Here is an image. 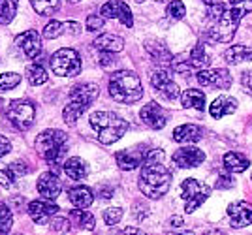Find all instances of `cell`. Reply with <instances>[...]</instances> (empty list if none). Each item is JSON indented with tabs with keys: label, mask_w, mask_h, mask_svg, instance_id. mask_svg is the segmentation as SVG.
<instances>
[{
	"label": "cell",
	"mask_w": 252,
	"mask_h": 235,
	"mask_svg": "<svg viewBox=\"0 0 252 235\" xmlns=\"http://www.w3.org/2000/svg\"><path fill=\"white\" fill-rule=\"evenodd\" d=\"M158 2H166V0H158Z\"/></svg>",
	"instance_id": "obj_50"
},
{
	"label": "cell",
	"mask_w": 252,
	"mask_h": 235,
	"mask_svg": "<svg viewBox=\"0 0 252 235\" xmlns=\"http://www.w3.org/2000/svg\"><path fill=\"white\" fill-rule=\"evenodd\" d=\"M233 184H235V179H233L231 175H220L219 181H217V188H219V190H228Z\"/></svg>",
	"instance_id": "obj_43"
},
{
	"label": "cell",
	"mask_w": 252,
	"mask_h": 235,
	"mask_svg": "<svg viewBox=\"0 0 252 235\" xmlns=\"http://www.w3.org/2000/svg\"><path fill=\"white\" fill-rule=\"evenodd\" d=\"M224 59L228 64H239L245 60H252V51L245 45H233L224 53Z\"/></svg>",
	"instance_id": "obj_31"
},
{
	"label": "cell",
	"mask_w": 252,
	"mask_h": 235,
	"mask_svg": "<svg viewBox=\"0 0 252 235\" xmlns=\"http://www.w3.org/2000/svg\"><path fill=\"white\" fill-rule=\"evenodd\" d=\"M66 139L68 136L63 130H43L42 134L36 136V150L49 166H59L68 152Z\"/></svg>",
	"instance_id": "obj_5"
},
{
	"label": "cell",
	"mask_w": 252,
	"mask_h": 235,
	"mask_svg": "<svg viewBox=\"0 0 252 235\" xmlns=\"http://www.w3.org/2000/svg\"><path fill=\"white\" fill-rule=\"evenodd\" d=\"M100 13L105 19H119L128 29L134 25L132 11L128 8V4H125L123 0H109V2H105L104 6L100 8Z\"/></svg>",
	"instance_id": "obj_11"
},
{
	"label": "cell",
	"mask_w": 252,
	"mask_h": 235,
	"mask_svg": "<svg viewBox=\"0 0 252 235\" xmlns=\"http://www.w3.org/2000/svg\"><path fill=\"white\" fill-rule=\"evenodd\" d=\"M8 120L17 130H29L36 120V106L31 100H13L8 106Z\"/></svg>",
	"instance_id": "obj_6"
},
{
	"label": "cell",
	"mask_w": 252,
	"mask_h": 235,
	"mask_svg": "<svg viewBox=\"0 0 252 235\" xmlns=\"http://www.w3.org/2000/svg\"><path fill=\"white\" fill-rule=\"evenodd\" d=\"M51 70L63 77H75L81 72V57L74 49H59L51 57Z\"/></svg>",
	"instance_id": "obj_7"
},
{
	"label": "cell",
	"mask_w": 252,
	"mask_h": 235,
	"mask_svg": "<svg viewBox=\"0 0 252 235\" xmlns=\"http://www.w3.org/2000/svg\"><path fill=\"white\" fill-rule=\"evenodd\" d=\"M125 234H139V230H136V228H126Z\"/></svg>",
	"instance_id": "obj_48"
},
{
	"label": "cell",
	"mask_w": 252,
	"mask_h": 235,
	"mask_svg": "<svg viewBox=\"0 0 252 235\" xmlns=\"http://www.w3.org/2000/svg\"><path fill=\"white\" fill-rule=\"evenodd\" d=\"M70 228L66 218H53L51 220V230L53 232H66Z\"/></svg>",
	"instance_id": "obj_45"
},
{
	"label": "cell",
	"mask_w": 252,
	"mask_h": 235,
	"mask_svg": "<svg viewBox=\"0 0 252 235\" xmlns=\"http://www.w3.org/2000/svg\"><path fill=\"white\" fill-rule=\"evenodd\" d=\"M81 32V25L75 21H49L45 25V30H43V36L47 40H55L59 36H64V34H79Z\"/></svg>",
	"instance_id": "obj_20"
},
{
	"label": "cell",
	"mask_w": 252,
	"mask_h": 235,
	"mask_svg": "<svg viewBox=\"0 0 252 235\" xmlns=\"http://www.w3.org/2000/svg\"><path fill=\"white\" fill-rule=\"evenodd\" d=\"M139 117H141V120L147 124L149 128L153 130H162L166 126V122H168L166 111L157 102H149V104H145V106L141 107Z\"/></svg>",
	"instance_id": "obj_13"
},
{
	"label": "cell",
	"mask_w": 252,
	"mask_h": 235,
	"mask_svg": "<svg viewBox=\"0 0 252 235\" xmlns=\"http://www.w3.org/2000/svg\"><path fill=\"white\" fill-rule=\"evenodd\" d=\"M168 15L169 19H173V21H181L185 15H187V10H185V4H183V0H171L168 4Z\"/></svg>",
	"instance_id": "obj_39"
},
{
	"label": "cell",
	"mask_w": 252,
	"mask_h": 235,
	"mask_svg": "<svg viewBox=\"0 0 252 235\" xmlns=\"http://www.w3.org/2000/svg\"><path fill=\"white\" fill-rule=\"evenodd\" d=\"M63 170L72 181H81V179H87V177H89V166H87V162H85L83 158H79V156H74V158L64 162Z\"/></svg>",
	"instance_id": "obj_23"
},
{
	"label": "cell",
	"mask_w": 252,
	"mask_h": 235,
	"mask_svg": "<svg viewBox=\"0 0 252 235\" xmlns=\"http://www.w3.org/2000/svg\"><path fill=\"white\" fill-rule=\"evenodd\" d=\"M201 138H203V130L196 124H183L173 132V139L177 143H198Z\"/></svg>",
	"instance_id": "obj_24"
},
{
	"label": "cell",
	"mask_w": 252,
	"mask_h": 235,
	"mask_svg": "<svg viewBox=\"0 0 252 235\" xmlns=\"http://www.w3.org/2000/svg\"><path fill=\"white\" fill-rule=\"evenodd\" d=\"M15 179H17V173L13 171V168L0 164V184L6 186V188H10V186L15 184Z\"/></svg>",
	"instance_id": "obj_40"
},
{
	"label": "cell",
	"mask_w": 252,
	"mask_h": 235,
	"mask_svg": "<svg viewBox=\"0 0 252 235\" xmlns=\"http://www.w3.org/2000/svg\"><path fill=\"white\" fill-rule=\"evenodd\" d=\"M19 0H0V25H10L17 13Z\"/></svg>",
	"instance_id": "obj_33"
},
{
	"label": "cell",
	"mask_w": 252,
	"mask_h": 235,
	"mask_svg": "<svg viewBox=\"0 0 252 235\" xmlns=\"http://www.w3.org/2000/svg\"><path fill=\"white\" fill-rule=\"evenodd\" d=\"M136 2H143V0H136Z\"/></svg>",
	"instance_id": "obj_51"
},
{
	"label": "cell",
	"mask_w": 252,
	"mask_h": 235,
	"mask_svg": "<svg viewBox=\"0 0 252 235\" xmlns=\"http://www.w3.org/2000/svg\"><path fill=\"white\" fill-rule=\"evenodd\" d=\"M91 124L96 132V138L102 145H111L126 134L130 128L128 120L111 111H96L91 115Z\"/></svg>",
	"instance_id": "obj_3"
},
{
	"label": "cell",
	"mask_w": 252,
	"mask_h": 235,
	"mask_svg": "<svg viewBox=\"0 0 252 235\" xmlns=\"http://www.w3.org/2000/svg\"><path fill=\"white\" fill-rule=\"evenodd\" d=\"M171 224H173V226H183V220H181V216H173V218H171Z\"/></svg>",
	"instance_id": "obj_47"
},
{
	"label": "cell",
	"mask_w": 252,
	"mask_h": 235,
	"mask_svg": "<svg viewBox=\"0 0 252 235\" xmlns=\"http://www.w3.org/2000/svg\"><path fill=\"white\" fill-rule=\"evenodd\" d=\"M31 4L40 15H53L61 8V0H31Z\"/></svg>",
	"instance_id": "obj_34"
},
{
	"label": "cell",
	"mask_w": 252,
	"mask_h": 235,
	"mask_svg": "<svg viewBox=\"0 0 252 235\" xmlns=\"http://www.w3.org/2000/svg\"><path fill=\"white\" fill-rule=\"evenodd\" d=\"M68 2H79V0H68Z\"/></svg>",
	"instance_id": "obj_49"
},
{
	"label": "cell",
	"mask_w": 252,
	"mask_h": 235,
	"mask_svg": "<svg viewBox=\"0 0 252 235\" xmlns=\"http://www.w3.org/2000/svg\"><path fill=\"white\" fill-rule=\"evenodd\" d=\"M94 47L100 49L102 53L107 51V53H119L125 49V42L121 36H115V34H102L94 40Z\"/></svg>",
	"instance_id": "obj_25"
},
{
	"label": "cell",
	"mask_w": 252,
	"mask_h": 235,
	"mask_svg": "<svg viewBox=\"0 0 252 235\" xmlns=\"http://www.w3.org/2000/svg\"><path fill=\"white\" fill-rule=\"evenodd\" d=\"M237 25H239V19L233 15V11L226 10L222 13V17L211 23V27L207 29V38L211 42H231L237 30Z\"/></svg>",
	"instance_id": "obj_8"
},
{
	"label": "cell",
	"mask_w": 252,
	"mask_h": 235,
	"mask_svg": "<svg viewBox=\"0 0 252 235\" xmlns=\"http://www.w3.org/2000/svg\"><path fill=\"white\" fill-rule=\"evenodd\" d=\"M145 49L149 51L151 59H153L157 64L162 66V68L168 66L169 62L173 60V57H171V53L168 51V47L162 42H147L145 43Z\"/></svg>",
	"instance_id": "obj_27"
},
{
	"label": "cell",
	"mask_w": 252,
	"mask_h": 235,
	"mask_svg": "<svg viewBox=\"0 0 252 235\" xmlns=\"http://www.w3.org/2000/svg\"><path fill=\"white\" fill-rule=\"evenodd\" d=\"M139 190L151 200H158L171 186V173L162 162H143L139 175Z\"/></svg>",
	"instance_id": "obj_1"
},
{
	"label": "cell",
	"mask_w": 252,
	"mask_h": 235,
	"mask_svg": "<svg viewBox=\"0 0 252 235\" xmlns=\"http://www.w3.org/2000/svg\"><path fill=\"white\" fill-rule=\"evenodd\" d=\"M36 188H38V192L42 198L45 200H55L61 190H63V184H61V179L53 173V171H45L40 175V179L36 182Z\"/></svg>",
	"instance_id": "obj_18"
},
{
	"label": "cell",
	"mask_w": 252,
	"mask_h": 235,
	"mask_svg": "<svg viewBox=\"0 0 252 235\" xmlns=\"http://www.w3.org/2000/svg\"><path fill=\"white\" fill-rule=\"evenodd\" d=\"M11 150V143L8 138H4V136H0V158L4 156V154H8Z\"/></svg>",
	"instance_id": "obj_46"
},
{
	"label": "cell",
	"mask_w": 252,
	"mask_h": 235,
	"mask_svg": "<svg viewBox=\"0 0 252 235\" xmlns=\"http://www.w3.org/2000/svg\"><path fill=\"white\" fill-rule=\"evenodd\" d=\"M235 107H237L235 98L219 96L217 100H213V104H211V107H209V113L215 118H220V117H226V115L233 113V111H235Z\"/></svg>",
	"instance_id": "obj_26"
},
{
	"label": "cell",
	"mask_w": 252,
	"mask_h": 235,
	"mask_svg": "<svg viewBox=\"0 0 252 235\" xmlns=\"http://www.w3.org/2000/svg\"><path fill=\"white\" fill-rule=\"evenodd\" d=\"M68 200L77 209H87L94 202V194L89 186H74L68 190Z\"/></svg>",
	"instance_id": "obj_22"
},
{
	"label": "cell",
	"mask_w": 252,
	"mask_h": 235,
	"mask_svg": "<svg viewBox=\"0 0 252 235\" xmlns=\"http://www.w3.org/2000/svg\"><path fill=\"white\" fill-rule=\"evenodd\" d=\"M198 83L207 85L211 88H230L231 75L224 68H215V70H201L198 74Z\"/></svg>",
	"instance_id": "obj_14"
},
{
	"label": "cell",
	"mask_w": 252,
	"mask_h": 235,
	"mask_svg": "<svg viewBox=\"0 0 252 235\" xmlns=\"http://www.w3.org/2000/svg\"><path fill=\"white\" fill-rule=\"evenodd\" d=\"M203 160H205V152L200 150L198 147H194V145L181 147V149H177L173 152V164H175L177 168H183V170H187V168H196V166H200Z\"/></svg>",
	"instance_id": "obj_12"
},
{
	"label": "cell",
	"mask_w": 252,
	"mask_h": 235,
	"mask_svg": "<svg viewBox=\"0 0 252 235\" xmlns=\"http://www.w3.org/2000/svg\"><path fill=\"white\" fill-rule=\"evenodd\" d=\"M145 154H147V150H145V147H141V145H139V147H134V149L119 150L115 154L117 166L125 171L136 170V168H139V166L143 164Z\"/></svg>",
	"instance_id": "obj_15"
},
{
	"label": "cell",
	"mask_w": 252,
	"mask_h": 235,
	"mask_svg": "<svg viewBox=\"0 0 252 235\" xmlns=\"http://www.w3.org/2000/svg\"><path fill=\"white\" fill-rule=\"evenodd\" d=\"M151 85H153L158 96L168 100V102H173V100L179 98V87L171 79V74L166 68H160V70H157L155 74L151 75Z\"/></svg>",
	"instance_id": "obj_10"
},
{
	"label": "cell",
	"mask_w": 252,
	"mask_h": 235,
	"mask_svg": "<svg viewBox=\"0 0 252 235\" xmlns=\"http://www.w3.org/2000/svg\"><path fill=\"white\" fill-rule=\"evenodd\" d=\"M27 79H29V83L34 87L43 85V83L47 81V70H45L40 62L29 64L27 66Z\"/></svg>",
	"instance_id": "obj_32"
},
{
	"label": "cell",
	"mask_w": 252,
	"mask_h": 235,
	"mask_svg": "<svg viewBox=\"0 0 252 235\" xmlns=\"http://www.w3.org/2000/svg\"><path fill=\"white\" fill-rule=\"evenodd\" d=\"M228 214L233 228H245L252 224V205L247 202H237L228 205Z\"/></svg>",
	"instance_id": "obj_19"
},
{
	"label": "cell",
	"mask_w": 252,
	"mask_h": 235,
	"mask_svg": "<svg viewBox=\"0 0 252 235\" xmlns=\"http://www.w3.org/2000/svg\"><path fill=\"white\" fill-rule=\"evenodd\" d=\"M251 166V160L241 152H228L224 154V168L231 173H243Z\"/></svg>",
	"instance_id": "obj_29"
},
{
	"label": "cell",
	"mask_w": 252,
	"mask_h": 235,
	"mask_svg": "<svg viewBox=\"0 0 252 235\" xmlns=\"http://www.w3.org/2000/svg\"><path fill=\"white\" fill-rule=\"evenodd\" d=\"M15 43L19 45V49L25 53L27 59H36L42 53V40L36 30H27V32L19 34Z\"/></svg>",
	"instance_id": "obj_17"
},
{
	"label": "cell",
	"mask_w": 252,
	"mask_h": 235,
	"mask_svg": "<svg viewBox=\"0 0 252 235\" xmlns=\"http://www.w3.org/2000/svg\"><path fill=\"white\" fill-rule=\"evenodd\" d=\"M241 87H243V90H245L249 96H252V70H249V72H245V74H243Z\"/></svg>",
	"instance_id": "obj_44"
},
{
	"label": "cell",
	"mask_w": 252,
	"mask_h": 235,
	"mask_svg": "<svg viewBox=\"0 0 252 235\" xmlns=\"http://www.w3.org/2000/svg\"><path fill=\"white\" fill-rule=\"evenodd\" d=\"M181 104L187 109H198L203 111L205 109V94L198 90V88H189L181 94Z\"/></svg>",
	"instance_id": "obj_28"
},
{
	"label": "cell",
	"mask_w": 252,
	"mask_h": 235,
	"mask_svg": "<svg viewBox=\"0 0 252 235\" xmlns=\"http://www.w3.org/2000/svg\"><path fill=\"white\" fill-rule=\"evenodd\" d=\"M102 27H104V17L91 15V17L87 19V30H89V32H96V30H100Z\"/></svg>",
	"instance_id": "obj_42"
},
{
	"label": "cell",
	"mask_w": 252,
	"mask_h": 235,
	"mask_svg": "<svg viewBox=\"0 0 252 235\" xmlns=\"http://www.w3.org/2000/svg\"><path fill=\"white\" fill-rule=\"evenodd\" d=\"M209 194H211L209 186L205 182L196 181V179H185L183 184H181V196L187 202V205H185V211L187 213H194L201 203L209 198Z\"/></svg>",
	"instance_id": "obj_9"
},
{
	"label": "cell",
	"mask_w": 252,
	"mask_h": 235,
	"mask_svg": "<svg viewBox=\"0 0 252 235\" xmlns=\"http://www.w3.org/2000/svg\"><path fill=\"white\" fill-rule=\"evenodd\" d=\"M27 211L31 214V218L36 222V224H45L49 218H53V214L59 213V205L53 203L51 200H45L43 198L42 202H31Z\"/></svg>",
	"instance_id": "obj_16"
},
{
	"label": "cell",
	"mask_w": 252,
	"mask_h": 235,
	"mask_svg": "<svg viewBox=\"0 0 252 235\" xmlns=\"http://www.w3.org/2000/svg\"><path fill=\"white\" fill-rule=\"evenodd\" d=\"M70 218H72V222H74L75 228H79V230L91 232V230H94V226H96L94 216L91 213H87L85 209H77V207H75V211L70 213Z\"/></svg>",
	"instance_id": "obj_30"
},
{
	"label": "cell",
	"mask_w": 252,
	"mask_h": 235,
	"mask_svg": "<svg viewBox=\"0 0 252 235\" xmlns=\"http://www.w3.org/2000/svg\"><path fill=\"white\" fill-rule=\"evenodd\" d=\"M203 4L207 6V19L211 23L217 21L219 17H222V13L228 10L222 0H203Z\"/></svg>",
	"instance_id": "obj_35"
},
{
	"label": "cell",
	"mask_w": 252,
	"mask_h": 235,
	"mask_svg": "<svg viewBox=\"0 0 252 235\" xmlns=\"http://www.w3.org/2000/svg\"><path fill=\"white\" fill-rule=\"evenodd\" d=\"M98 85L94 83H79L70 90L68 104L64 106V120L68 124H75V120L83 115L89 107L93 106L96 98H98Z\"/></svg>",
	"instance_id": "obj_4"
},
{
	"label": "cell",
	"mask_w": 252,
	"mask_h": 235,
	"mask_svg": "<svg viewBox=\"0 0 252 235\" xmlns=\"http://www.w3.org/2000/svg\"><path fill=\"white\" fill-rule=\"evenodd\" d=\"M209 62V57L205 53V49H203V45L198 43L192 51H190V57H189V62L187 64H175V70L181 72V74H185V72H189L190 68H196V70H201V68H205Z\"/></svg>",
	"instance_id": "obj_21"
},
{
	"label": "cell",
	"mask_w": 252,
	"mask_h": 235,
	"mask_svg": "<svg viewBox=\"0 0 252 235\" xmlns=\"http://www.w3.org/2000/svg\"><path fill=\"white\" fill-rule=\"evenodd\" d=\"M230 10L233 11V15L241 21L247 13L252 11V0H230Z\"/></svg>",
	"instance_id": "obj_36"
},
{
	"label": "cell",
	"mask_w": 252,
	"mask_h": 235,
	"mask_svg": "<svg viewBox=\"0 0 252 235\" xmlns=\"http://www.w3.org/2000/svg\"><path fill=\"white\" fill-rule=\"evenodd\" d=\"M13 224V214L6 203H0V234H8Z\"/></svg>",
	"instance_id": "obj_38"
},
{
	"label": "cell",
	"mask_w": 252,
	"mask_h": 235,
	"mask_svg": "<svg viewBox=\"0 0 252 235\" xmlns=\"http://www.w3.org/2000/svg\"><path fill=\"white\" fill-rule=\"evenodd\" d=\"M21 83V75L15 74V72H6V74L0 75V92H6L11 90Z\"/></svg>",
	"instance_id": "obj_37"
},
{
	"label": "cell",
	"mask_w": 252,
	"mask_h": 235,
	"mask_svg": "<svg viewBox=\"0 0 252 235\" xmlns=\"http://www.w3.org/2000/svg\"><path fill=\"white\" fill-rule=\"evenodd\" d=\"M109 96L119 104H136L143 96L141 79L132 70H119L109 79Z\"/></svg>",
	"instance_id": "obj_2"
},
{
	"label": "cell",
	"mask_w": 252,
	"mask_h": 235,
	"mask_svg": "<svg viewBox=\"0 0 252 235\" xmlns=\"http://www.w3.org/2000/svg\"><path fill=\"white\" fill-rule=\"evenodd\" d=\"M123 209L121 207H109V209H105L104 211V220H105V224L107 226H113L117 224L121 218H123Z\"/></svg>",
	"instance_id": "obj_41"
}]
</instances>
